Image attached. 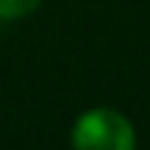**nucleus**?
Instances as JSON below:
<instances>
[{"label": "nucleus", "instance_id": "nucleus-1", "mask_svg": "<svg viewBox=\"0 0 150 150\" xmlns=\"http://www.w3.org/2000/svg\"><path fill=\"white\" fill-rule=\"evenodd\" d=\"M70 139L81 150H134L136 131L114 108H92L75 120Z\"/></svg>", "mask_w": 150, "mask_h": 150}, {"label": "nucleus", "instance_id": "nucleus-2", "mask_svg": "<svg viewBox=\"0 0 150 150\" xmlns=\"http://www.w3.org/2000/svg\"><path fill=\"white\" fill-rule=\"evenodd\" d=\"M42 0H0V20H22Z\"/></svg>", "mask_w": 150, "mask_h": 150}]
</instances>
